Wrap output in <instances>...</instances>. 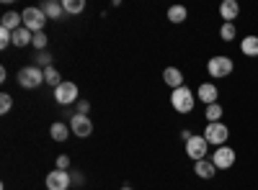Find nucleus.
<instances>
[{
	"label": "nucleus",
	"instance_id": "17",
	"mask_svg": "<svg viewBox=\"0 0 258 190\" xmlns=\"http://www.w3.org/2000/svg\"><path fill=\"white\" fill-rule=\"evenodd\" d=\"M34 41V34L26 29V26H21L18 31H13V47L16 49H24V47H29Z\"/></svg>",
	"mask_w": 258,
	"mask_h": 190
},
{
	"label": "nucleus",
	"instance_id": "15",
	"mask_svg": "<svg viewBox=\"0 0 258 190\" xmlns=\"http://www.w3.org/2000/svg\"><path fill=\"white\" fill-rule=\"evenodd\" d=\"M194 172H197V177H202V180H212L214 175H217V167L212 164V159H202V162H194Z\"/></svg>",
	"mask_w": 258,
	"mask_h": 190
},
{
	"label": "nucleus",
	"instance_id": "3",
	"mask_svg": "<svg viewBox=\"0 0 258 190\" xmlns=\"http://www.w3.org/2000/svg\"><path fill=\"white\" fill-rule=\"evenodd\" d=\"M232 70H235V62H232L230 57H225V54H217V57H212V59L207 62V72H209L214 80L230 77Z\"/></svg>",
	"mask_w": 258,
	"mask_h": 190
},
{
	"label": "nucleus",
	"instance_id": "23",
	"mask_svg": "<svg viewBox=\"0 0 258 190\" xmlns=\"http://www.w3.org/2000/svg\"><path fill=\"white\" fill-rule=\"evenodd\" d=\"M44 82L47 85H52V88H57V85H62V77H59V72H57V67H47L44 70Z\"/></svg>",
	"mask_w": 258,
	"mask_h": 190
},
{
	"label": "nucleus",
	"instance_id": "9",
	"mask_svg": "<svg viewBox=\"0 0 258 190\" xmlns=\"http://www.w3.org/2000/svg\"><path fill=\"white\" fill-rule=\"evenodd\" d=\"M47 190H68L73 185V175L70 172H64V170H52L44 180Z\"/></svg>",
	"mask_w": 258,
	"mask_h": 190
},
{
	"label": "nucleus",
	"instance_id": "8",
	"mask_svg": "<svg viewBox=\"0 0 258 190\" xmlns=\"http://www.w3.org/2000/svg\"><path fill=\"white\" fill-rule=\"evenodd\" d=\"M212 164L217 167V170H230V167L235 164V149H230V146H217L212 154Z\"/></svg>",
	"mask_w": 258,
	"mask_h": 190
},
{
	"label": "nucleus",
	"instance_id": "31",
	"mask_svg": "<svg viewBox=\"0 0 258 190\" xmlns=\"http://www.w3.org/2000/svg\"><path fill=\"white\" fill-rule=\"evenodd\" d=\"M191 136H194V134H191V131H188V129H181V139H183V141H188V139H191Z\"/></svg>",
	"mask_w": 258,
	"mask_h": 190
},
{
	"label": "nucleus",
	"instance_id": "1",
	"mask_svg": "<svg viewBox=\"0 0 258 190\" xmlns=\"http://www.w3.org/2000/svg\"><path fill=\"white\" fill-rule=\"evenodd\" d=\"M170 105H173V111H178V113H191L194 105H197V93L183 85V88L170 93Z\"/></svg>",
	"mask_w": 258,
	"mask_h": 190
},
{
	"label": "nucleus",
	"instance_id": "24",
	"mask_svg": "<svg viewBox=\"0 0 258 190\" xmlns=\"http://www.w3.org/2000/svg\"><path fill=\"white\" fill-rule=\"evenodd\" d=\"M235 36H238V29H235V24H222V26H220V39H222V41H235Z\"/></svg>",
	"mask_w": 258,
	"mask_h": 190
},
{
	"label": "nucleus",
	"instance_id": "6",
	"mask_svg": "<svg viewBox=\"0 0 258 190\" xmlns=\"http://www.w3.org/2000/svg\"><path fill=\"white\" fill-rule=\"evenodd\" d=\"M207 152H209V141L204 139V134H202V136H191V139L186 141V154H188L194 162L207 159Z\"/></svg>",
	"mask_w": 258,
	"mask_h": 190
},
{
	"label": "nucleus",
	"instance_id": "11",
	"mask_svg": "<svg viewBox=\"0 0 258 190\" xmlns=\"http://www.w3.org/2000/svg\"><path fill=\"white\" fill-rule=\"evenodd\" d=\"M238 13H240L238 0H222V6H220V18H222V24H235Z\"/></svg>",
	"mask_w": 258,
	"mask_h": 190
},
{
	"label": "nucleus",
	"instance_id": "14",
	"mask_svg": "<svg viewBox=\"0 0 258 190\" xmlns=\"http://www.w3.org/2000/svg\"><path fill=\"white\" fill-rule=\"evenodd\" d=\"M163 80H165V85H168V88H173V90L183 88V72H181L178 67H165Z\"/></svg>",
	"mask_w": 258,
	"mask_h": 190
},
{
	"label": "nucleus",
	"instance_id": "5",
	"mask_svg": "<svg viewBox=\"0 0 258 190\" xmlns=\"http://www.w3.org/2000/svg\"><path fill=\"white\" fill-rule=\"evenodd\" d=\"M204 139H207L209 144H214V146H225L227 139H230V129H227L222 121H217V123H207Z\"/></svg>",
	"mask_w": 258,
	"mask_h": 190
},
{
	"label": "nucleus",
	"instance_id": "12",
	"mask_svg": "<svg viewBox=\"0 0 258 190\" xmlns=\"http://www.w3.org/2000/svg\"><path fill=\"white\" fill-rule=\"evenodd\" d=\"M197 98H199L202 103L212 105V103H217V98H220V90H217V85H214V82H202V85H199V90H197Z\"/></svg>",
	"mask_w": 258,
	"mask_h": 190
},
{
	"label": "nucleus",
	"instance_id": "21",
	"mask_svg": "<svg viewBox=\"0 0 258 190\" xmlns=\"http://www.w3.org/2000/svg\"><path fill=\"white\" fill-rule=\"evenodd\" d=\"M204 116H207V123H217V121H222V105H220V103L207 105Z\"/></svg>",
	"mask_w": 258,
	"mask_h": 190
},
{
	"label": "nucleus",
	"instance_id": "28",
	"mask_svg": "<svg viewBox=\"0 0 258 190\" xmlns=\"http://www.w3.org/2000/svg\"><path fill=\"white\" fill-rule=\"evenodd\" d=\"M75 105H78V111H75V113H80V116H88V111H91V103H88V100H78Z\"/></svg>",
	"mask_w": 258,
	"mask_h": 190
},
{
	"label": "nucleus",
	"instance_id": "32",
	"mask_svg": "<svg viewBox=\"0 0 258 190\" xmlns=\"http://www.w3.org/2000/svg\"><path fill=\"white\" fill-rule=\"evenodd\" d=\"M119 190H135V187H129V185H124V187H119Z\"/></svg>",
	"mask_w": 258,
	"mask_h": 190
},
{
	"label": "nucleus",
	"instance_id": "2",
	"mask_svg": "<svg viewBox=\"0 0 258 190\" xmlns=\"http://www.w3.org/2000/svg\"><path fill=\"white\" fill-rule=\"evenodd\" d=\"M41 82H44V70L36 65H26L18 70V85L24 90H36Z\"/></svg>",
	"mask_w": 258,
	"mask_h": 190
},
{
	"label": "nucleus",
	"instance_id": "18",
	"mask_svg": "<svg viewBox=\"0 0 258 190\" xmlns=\"http://www.w3.org/2000/svg\"><path fill=\"white\" fill-rule=\"evenodd\" d=\"M41 11L47 13V18H49V21H59V18H62V13H64L62 3H57V0H47V3L41 6Z\"/></svg>",
	"mask_w": 258,
	"mask_h": 190
},
{
	"label": "nucleus",
	"instance_id": "27",
	"mask_svg": "<svg viewBox=\"0 0 258 190\" xmlns=\"http://www.w3.org/2000/svg\"><path fill=\"white\" fill-rule=\"evenodd\" d=\"M11 108H13V98L8 95V93H3V95H0V113H11Z\"/></svg>",
	"mask_w": 258,
	"mask_h": 190
},
{
	"label": "nucleus",
	"instance_id": "7",
	"mask_svg": "<svg viewBox=\"0 0 258 190\" xmlns=\"http://www.w3.org/2000/svg\"><path fill=\"white\" fill-rule=\"evenodd\" d=\"M54 103H59V105L78 103V85L75 82H62V85H57L54 88Z\"/></svg>",
	"mask_w": 258,
	"mask_h": 190
},
{
	"label": "nucleus",
	"instance_id": "13",
	"mask_svg": "<svg viewBox=\"0 0 258 190\" xmlns=\"http://www.w3.org/2000/svg\"><path fill=\"white\" fill-rule=\"evenodd\" d=\"M21 26H24V16L21 13H16V11H8V13H3V18H0V29H6V31H18Z\"/></svg>",
	"mask_w": 258,
	"mask_h": 190
},
{
	"label": "nucleus",
	"instance_id": "16",
	"mask_svg": "<svg viewBox=\"0 0 258 190\" xmlns=\"http://www.w3.org/2000/svg\"><path fill=\"white\" fill-rule=\"evenodd\" d=\"M73 131H70V123H62V121H54L52 126H49V136L54 139V141H68V136H70Z\"/></svg>",
	"mask_w": 258,
	"mask_h": 190
},
{
	"label": "nucleus",
	"instance_id": "26",
	"mask_svg": "<svg viewBox=\"0 0 258 190\" xmlns=\"http://www.w3.org/2000/svg\"><path fill=\"white\" fill-rule=\"evenodd\" d=\"M36 67H41V70L52 67V54H49V52H39V54H36Z\"/></svg>",
	"mask_w": 258,
	"mask_h": 190
},
{
	"label": "nucleus",
	"instance_id": "22",
	"mask_svg": "<svg viewBox=\"0 0 258 190\" xmlns=\"http://www.w3.org/2000/svg\"><path fill=\"white\" fill-rule=\"evenodd\" d=\"M62 8H64V13L78 16V13L85 11V0H62Z\"/></svg>",
	"mask_w": 258,
	"mask_h": 190
},
{
	"label": "nucleus",
	"instance_id": "10",
	"mask_svg": "<svg viewBox=\"0 0 258 190\" xmlns=\"http://www.w3.org/2000/svg\"><path fill=\"white\" fill-rule=\"evenodd\" d=\"M70 131H73L75 136L85 139V136H91V134H93V123H91V118H88V116L73 113V116H70Z\"/></svg>",
	"mask_w": 258,
	"mask_h": 190
},
{
	"label": "nucleus",
	"instance_id": "29",
	"mask_svg": "<svg viewBox=\"0 0 258 190\" xmlns=\"http://www.w3.org/2000/svg\"><path fill=\"white\" fill-rule=\"evenodd\" d=\"M68 167H70V157H68V154H59V157H57V170L68 172Z\"/></svg>",
	"mask_w": 258,
	"mask_h": 190
},
{
	"label": "nucleus",
	"instance_id": "4",
	"mask_svg": "<svg viewBox=\"0 0 258 190\" xmlns=\"http://www.w3.org/2000/svg\"><path fill=\"white\" fill-rule=\"evenodd\" d=\"M21 16H24V26L31 31V34H39V31H44V26H47V13L44 11H41V8H26L24 13H21Z\"/></svg>",
	"mask_w": 258,
	"mask_h": 190
},
{
	"label": "nucleus",
	"instance_id": "30",
	"mask_svg": "<svg viewBox=\"0 0 258 190\" xmlns=\"http://www.w3.org/2000/svg\"><path fill=\"white\" fill-rule=\"evenodd\" d=\"M83 182H85V177H83V172H73V185H78V187H80Z\"/></svg>",
	"mask_w": 258,
	"mask_h": 190
},
{
	"label": "nucleus",
	"instance_id": "25",
	"mask_svg": "<svg viewBox=\"0 0 258 190\" xmlns=\"http://www.w3.org/2000/svg\"><path fill=\"white\" fill-rule=\"evenodd\" d=\"M47 34L44 31H39V34H34V41H31V47L36 49V52H47Z\"/></svg>",
	"mask_w": 258,
	"mask_h": 190
},
{
	"label": "nucleus",
	"instance_id": "19",
	"mask_svg": "<svg viewBox=\"0 0 258 190\" xmlns=\"http://www.w3.org/2000/svg\"><path fill=\"white\" fill-rule=\"evenodd\" d=\"M186 18H188L186 6H170L168 8V21H170V24H183Z\"/></svg>",
	"mask_w": 258,
	"mask_h": 190
},
{
	"label": "nucleus",
	"instance_id": "20",
	"mask_svg": "<svg viewBox=\"0 0 258 190\" xmlns=\"http://www.w3.org/2000/svg\"><path fill=\"white\" fill-rule=\"evenodd\" d=\"M240 52L245 57H258V36H245L240 41Z\"/></svg>",
	"mask_w": 258,
	"mask_h": 190
}]
</instances>
